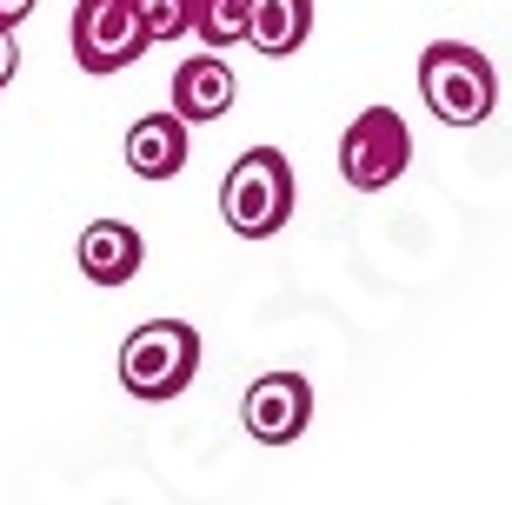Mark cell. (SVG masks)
<instances>
[{"label":"cell","instance_id":"6da1fadb","mask_svg":"<svg viewBox=\"0 0 512 505\" xmlns=\"http://www.w3.org/2000/svg\"><path fill=\"white\" fill-rule=\"evenodd\" d=\"M200 373V333L187 319H147L120 339V386L147 406H167L180 399Z\"/></svg>","mask_w":512,"mask_h":505},{"label":"cell","instance_id":"7a4b0ae2","mask_svg":"<svg viewBox=\"0 0 512 505\" xmlns=\"http://www.w3.org/2000/svg\"><path fill=\"white\" fill-rule=\"evenodd\" d=\"M419 100L433 107L439 127H479L499 107V74L466 40H433L419 54Z\"/></svg>","mask_w":512,"mask_h":505},{"label":"cell","instance_id":"3957f363","mask_svg":"<svg viewBox=\"0 0 512 505\" xmlns=\"http://www.w3.org/2000/svg\"><path fill=\"white\" fill-rule=\"evenodd\" d=\"M220 220L240 240H273L293 220V167L280 147H247L220 180Z\"/></svg>","mask_w":512,"mask_h":505},{"label":"cell","instance_id":"277c9868","mask_svg":"<svg viewBox=\"0 0 512 505\" xmlns=\"http://www.w3.org/2000/svg\"><path fill=\"white\" fill-rule=\"evenodd\" d=\"M413 167V133L393 107H360L353 127L340 133V180L353 193H386Z\"/></svg>","mask_w":512,"mask_h":505},{"label":"cell","instance_id":"5b68a950","mask_svg":"<svg viewBox=\"0 0 512 505\" xmlns=\"http://www.w3.org/2000/svg\"><path fill=\"white\" fill-rule=\"evenodd\" d=\"M67 47H74L80 74H127L133 60L153 47L147 27H140V0H80Z\"/></svg>","mask_w":512,"mask_h":505},{"label":"cell","instance_id":"8992f818","mask_svg":"<svg viewBox=\"0 0 512 505\" xmlns=\"http://www.w3.org/2000/svg\"><path fill=\"white\" fill-rule=\"evenodd\" d=\"M240 419L260 446H293L313 426V386L300 373H260L240 399Z\"/></svg>","mask_w":512,"mask_h":505},{"label":"cell","instance_id":"52a82bcc","mask_svg":"<svg viewBox=\"0 0 512 505\" xmlns=\"http://www.w3.org/2000/svg\"><path fill=\"white\" fill-rule=\"evenodd\" d=\"M80 273L94 286H127L140 266H147V240L133 233L127 220H87L80 226V246H74Z\"/></svg>","mask_w":512,"mask_h":505},{"label":"cell","instance_id":"ba28073f","mask_svg":"<svg viewBox=\"0 0 512 505\" xmlns=\"http://www.w3.org/2000/svg\"><path fill=\"white\" fill-rule=\"evenodd\" d=\"M233 100H240V80H233V67L213 54V47L193 54V60H180V74H173V113H180L187 127L233 113Z\"/></svg>","mask_w":512,"mask_h":505},{"label":"cell","instance_id":"9c48e42d","mask_svg":"<svg viewBox=\"0 0 512 505\" xmlns=\"http://www.w3.org/2000/svg\"><path fill=\"white\" fill-rule=\"evenodd\" d=\"M187 167V120L180 113H140L127 127V173L133 180H173Z\"/></svg>","mask_w":512,"mask_h":505},{"label":"cell","instance_id":"30bf717a","mask_svg":"<svg viewBox=\"0 0 512 505\" xmlns=\"http://www.w3.org/2000/svg\"><path fill=\"white\" fill-rule=\"evenodd\" d=\"M306 34H313V0H253V27H247V40L260 47L266 60L300 54Z\"/></svg>","mask_w":512,"mask_h":505},{"label":"cell","instance_id":"8fae6325","mask_svg":"<svg viewBox=\"0 0 512 505\" xmlns=\"http://www.w3.org/2000/svg\"><path fill=\"white\" fill-rule=\"evenodd\" d=\"M253 27V0H200L193 7V34H200V47H213V54H233L240 40H247Z\"/></svg>","mask_w":512,"mask_h":505},{"label":"cell","instance_id":"7c38bea8","mask_svg":"<svg viewBox=\"0 0 512 505\" xmlns=\"http://www.w3.org/2000/svg\"><path fill=\"white\" fill-rule=\"evenodd\" d=\"M193 7L200 0H140V27H147L153 47H167V40L193 34Z\"/></svg>","mask_w":512,"mask_h":505},{"label":"cell","instance_id":"4fadbf2b","mask_svg":"<svg viewBox=\"0 0 512 505\" xmlns=\"http://www.w3.org/2000/svg\"><path fill=\"white\" fill-rule=\"evenodd\" d=\"M34 7H40V0H0V27L14 34V27H20V20H27V14H34Z\"/></svg>","mask_w":512,"mask_h":505},{"label":"cell","instance_id":"5bb4252c","mask_svg":"<svg viewBox=\"0 0 512 505\" xmlns=\"http://www.w3.org/2000/svg\"><path fill=\"white\" fill-rule=\"evenodd\" d=\"M14 67H20V54H14V40H7V27H0V87L14 80Z\"/></svg>","mask_w":512,"mask_h":505}]
</instances>
